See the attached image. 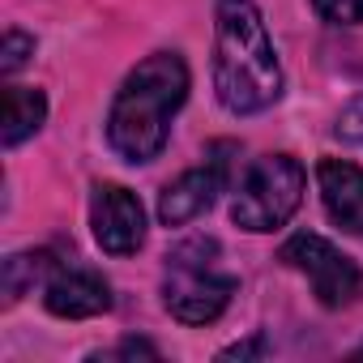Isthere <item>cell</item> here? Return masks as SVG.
<instances>
[{
	"label": "cell",
	"instance_id": "cell-1",
	"mask_svg": "<svg viewBox=\"0 0 363 363\" xmlns=\"http://www.w3.org/2000/svg\"><path fill=\"white\" fill-rule=\"evenodd\" d=\"M214 94L231 116H257L282 99V65L257 0L214 5Z\"/></svg>",
	"mask_w": 363,
	"mask_h": 363
},
{
	"label": "cell",
	"instance_id": "cell-2",
	"mask_svg": "<svg viewBox=\"0 0 363 363\" xmlns=\"http://www.w3.org/2000/svg\"><path fill=\"white\" fill-rule=\"evenodd\" d=\"M189 65L179 52H154L145 56L116 90L111 111H107V145L141 167L154 162L171 137V120L189 99Z\"/></svg>",
	"mask_w": 363,
	"mask_h": 363
},
{
	"label": "cell",
	"instance_id": "cell-3",
	"mask_svg": "<svg viewBox=\"0 0 363 363\" xmlns=\"http://www.w3.org/2000/svg\"><path fill=\"white\" fill-rule=\"evenodd\" d=\"M223 248L210 235L184 240L167 252V269H162V303L179 325H214L231 295L240 291V278L227 274L218 265Z\"/></svg>",
	"mask_w": 363,
	"mask_h": 363
},
{
	"label": "cell",
	"instance_id": "cell-4",
	"mask_svg": "<svg viewBox=\"0 0 363 363\" xmlns=\"http://www.w3.org/2000/svg\"><path fill=\"white\" fill-rule=\"evenodd\" d=\"M303 189H308V171L299 158L265 154L240 179L235 201H231V223L252 235H269L291 223V214L303 201Z\"/></svg>",
	"mask_w": 363,
	"mask_h": 363
},
{
	"label": "cell",
	"instance_id": "cell-5",
	"mask_svg": "<svg viewBox=\"0 0 363 363\" xmlns=\"http://www.w3.org/2000/svg\"><path fill=\"white\" fill-rule=\"evenodd\" d=\"M278 261L291 265L295 274H303L308 286H312V295H316L325 308H346V303L359 295V286H363L359 265H354L346 252H337L325 235H312V231L291 235V240L282 244Z\"/></svg>",
	"mask_w": 363,
	"mask_h": 363
},
{
	"label": "cell",
	"instance_id": "cell-6",
	"mask_svg": "<svg viewBox=\"0 0 363 363\" xmlns=\"http://www.w3.org/2000/svg\"><path fill=\"white\" fill-rule=\"evenodd\" d=\"M90 231L103 252L133 257L145 244V210L124 184H99L90 197Z\"/></svg>",
	"mask_w": 363,
	"mask_h": 363
},
{
	"label": "cell",
	"instance_id": "cell-7",
	"mask_svg": "<svg viewBox=\"0 0 363 363\" xmlns=\"http://www.w3.org/2000/svg\"><path fill=\"white\" fill-rule=\"evenodd\" d=\"M223 184H227V162L223 158H210L206 167L184 171L179 179H171V184L162 189V197H158V223L162 227H189L193 218H201L214 206V197L223 193Z\"/></svg>",
	"mask_w": 363,
	"mask_h": 363
},
{
	"label": "cell",
	"instance_id": "cell-8",
	"mask_svg": "<svg viewBox=\"0 0 363 363\" xmlns=\"http://www.w3.org/2000/svg\"><path fill=\"white\" fill-rule=\"evenodd\" d=\"M43 308L60 320H90L111 312V286L94 269H60L43 286Z\"/></svg>",
	"mask_w": 363,
	"mask_h": 363
},
{
	"label": "cell",
	"instance_id": "cell-9",
	"mask_svg": "<svg viewBox=\"0 0 363 363\" xmlns=\"http://www.w3.org/2000/svg\"><path fill=\"white\" fill-rule=\"evenodd\" d=\"M316 189H320L325 214L342 231L363 235V167L350 158H320L316 162Z\"/></svg>",
	"mask_w": 363,
	"mask_h": 363
},
{
	"label": "cell",
	"instance_id": "cell-10",
	"mask_svg": "<svg viewBox=\"0 0 363 363\" xmlns=\"http://www.w3.org/2000/svg\"><path fill=\"white\" fill-rule=\"evenodd\" d=\"M48 120V94L35 86H5V120H0V141L5 150H18L26 137H35Z\"/></svg>",
	"mask_w": 363,
	"mask_h": 363
},
{
	"label": "cell",
	"instance_id": "cell-11",
	"mask_svg": "<svg viewBox=\"0 0 363 363\" xmlns=\"http://www.w3.org/2000/svg\"><path fill=\"white\" fill-rule=\"evenodd\" d=\"M56 274V257L48 248H30V252H13L5 261V303H18L22 295H30L35 286H48V278Z\"/></svg>",
	"mask_w": 363,
	"mask_h": 363
},
{
	"label": "cell",
	"instance_id": "cell-12",
	"mask_svg": "<svg viewBox=\"0 0 363 363\" xmlns=\"http://www.w3.org/2000/svg\"><path fill=\"white\" fill-rule=\"evenodd\" d=\"M30 56H35V35H26V30L9 26V30H5V48H0V73L13 77Z\"/></svg>",
	"mask_w": 363,
	"mask_h": 363
},
{
	"label": "cell",
	"instance_id": "cell-13",
	"mask_svg": "<svg viewBox=\"0 0 363 363\" xmlns=\"http://www.w3.org/2000/svg\"><path fill=\"white\" fill-rule=\"evenodd\" d=\"M312 9L329 26H359L363 22V0H312Z\"/></svg>",
	"mask_w": 363,
	"mask_h": 363
},
{
	"label": "cell",
	"instance_id": "cell-14",
	"mask_svg": "<svg viewBox=\"0 0 363 363\" xmlns=\"http://www.w3.org/2000/svg\"><path fill=\"white\" fill-rule=\"evenodd\" d=\"M342 141H350V145H363V99H354L342 116H337V128H333Z\"/></svg>",
	"mask_w": 363,
	"mask_h": 363
},
{
	"label": "cell",
	"instance_id": "cell-15",
	"mask_svg": "<svg viewBox=\"0 0 363 363\" xmlns=\"http://www.w3.org/2000/svg\"><path fill=\"white\" fill-rule=\"evenodd\" d=\"M94 359H158V346L154 342H141V337H124L116 350H103Z\"/></svg>",
	"mask_w": 363,
	"mask_h": 363
},
{
	"label": "cell",
	"instance_id": "cell-16",
	"mask_svg": "<svg viewBox=\"0 0 363 363\" xmlns=\"http://www.w3.org/2000/svg\"><path fill=\"white\" fill-rule=\"evenodd\" d=\"M252 354H265V337L257 333L252 342H235L227 350H218V359H252Z\"/></svg>",
	"mask_w": 363,
	"mask_h": 363
},
{
	"label": "cell",
	"instance_id": "cell-17",
	"mask_svg": "<svg viewBox=\"0 0 363 363\" xmlns=\"http://www.w3.org/2000/svg\"><path fill=\"white\" fill-rule=\"evenodd\" d=\"M359 354H363V350H359Z\"/></svg>",
	"mask_w": 363,
	"mask_h": 363
}]
</instances>
